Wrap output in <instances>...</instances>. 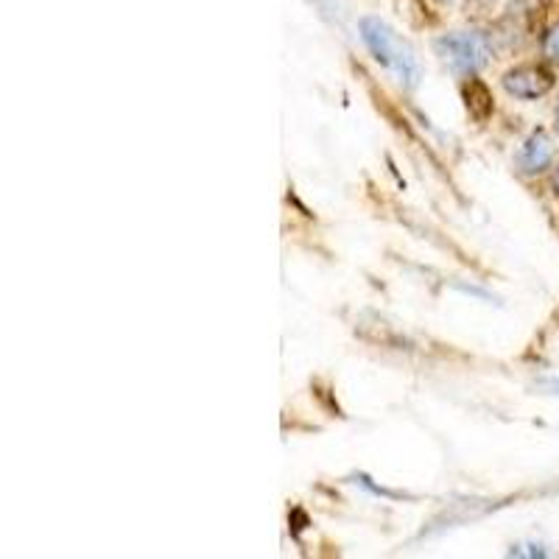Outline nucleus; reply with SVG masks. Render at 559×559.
I'll return each instance as SVG.
<instances>
[{"mask_svg": "<svg viewBox=\"0 0 559 559\" xmlns=\"http://www.w3.org/2000/svg\"><path fill=\"white\" fill-rule=\"evenodd\" d=\"M361 39L367 43L369 53H372L383 68L397 73V79H401L406 87H417L419 76H423L417 53H414L381 17L361 20Z\"/></svg>", "mask_w": 559, "mask_h": 559, "instance_id": "obj_1", "label": "nucleus"}, {"mask_svg": "<svg viewBox=\"0 0 559 559\" xmlns=\"http://www.w3.org/2000/svg\"><path fill=\"white\" fill-rule=\"evenodd\" d=\"M439 59L459 73V76H473L489 62V43L481 32H456L445 34L433 43Z\"/></svg>", "mask_w": 559, "mask_h": 559, "instance_id": "obj_2", "label": "nucleus"}, {"mask_svg": "<svg viewBox=\"0 0 559 559\" xmlns=\"http://www.w3.org/2000/svg\"><path fill=\"white\" fill-rule=\"evenodd\" d=\"M551 87H554V76L546 68H537V64L509 70L507 76H503V90H507L509 96L523 98V102L543 98Z\"/></svg>", "mask_w": 559, "mask_h": 559, "instance_id": "obj_3", "label": "nucleus"}, {"mask_svg": "<svg viewBox=\"0 0 559 559\" xmlns=\"http://www.w3.org/2000/svg\"><path fill=\"white\" fill-rule=\"evenodd\" d=\"M554 163V143L546 132H534L518 152V168L523 174H540Z\"/></svg>", "mask_w": 559, "mask_h": 559, "instance_id": "obj_4", "label": "nucleus"}, {"mask_svg": "<svg viewBox=\"0 0 559 559\" xmlns=\"http://www.w3.org/2000/svg\"><path fill=\"white\" fill-rule=\"evenodd\" d=\"M464 104H467V112L476 121H487L489 115H492V96H489V90L478 79H471V82L464 84Z\"/></svg>", "mask_w": 559, "mask_h": 559, "instance_id": "obj_5", "label": "nucleus"}, {"mask_svg": "<svg viewBox=\"0 0 559 559\" xmlns=\"http://www.w3.org/2000/svg\"><path fill=\"white\" fill-rule=\"evenodd\" d=\"M543 51H546L548 59L559 62V26H554L551 32L546 34V43H543Z\"/></svg>", "mask_w": 559, "mask_h": 559, "instance_id": "obj_6", "label": "nucleus"}, {"mask_svg": "<svg viewBox=\"0 0 559 559\" xmlns=\"http://www.w3.org/2000/svg\"><path fill=\"white\" fill-rule=\"evenodd\" d=\"M512 557H546L543 546H534V543H523V546H512Z\"/></svg>", "mask_w": 559, "mask_h": 559, "instance_id": "obj_7", "label": "nucleus"}, {"mask_svg": "<svg viewBox=\"0 0 559 559\" xmlns=\"http://www.w3.org/2000/svg\"><path fill=\"white\" fill-rule=\"evenodd\" d=\"M540 389H543V392L557 394V397H559V378H543V381H540Z\"/></svg>", "mask_w": 559, "mask_h": 559, "instance_id": "obj_8", "label": "nucleus"}, {"mask_svg": "<svg viewBox=\"0 0 559 559\" xmlns=\"http://www.w3.org/2000/svg\"><path fill=\"white\" fill-rule=\"evenodd\" d=\"M557 132H559V109H557Z\"/></svg>", "mask_w": 559, "mask_h": 559, "instance_id": "obj_9", "label": "nucleus"}, {"mask_svg": "<svg viewBox=\"0 0 559 559\" xmlns=\"http://www.w3.org/2000/svg\"><path fill=\"white\" fill-rule=\"evenodd\" d=\"M557 188H559V171H557Z\"/></svg>", "mask_w": 559, "mask_h": 559, "instance_id": "obj_10", "label": "nucleus"}]
</instances>
